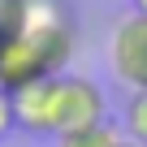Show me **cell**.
<instances>
[{"label": "cell", "instance_id": "cell-1", "mask_svg": "<svg viewBox=\"0 0 147 147\" xmlns=\"http://www.w3.org/2000/svg\"><path fill=\"white\" fill-rule=\"evenodd\" d=\"M108 61H113V74H117L130 91H147V18L125 13L113 26Z\"/></svg>", "mask_w": 147, "mask_h": 147}, {"label": "cell", "instance_id": "cell-2", "mask_svg": "<svg viewBox=\"0 0 147 147\" xmlns=\"http://www.w3.org/2000/svg\"><path fill=\"white\" fill-rule=\"evenodd\" d=\"M13 100V121L26 134H52L56 138V104H61V74L52 78H35L18 91H9Z\"/></svg>", "mask_w": 147, "mask_h": 147}, {"label": "cell", "instance_id": "cell-3", "mask_svg": "<svg viewBox=\"0 0 147 147\" xmlns=\"http://www.w3.org/2000/svg\"><path fill=\"white\" fill-rule=\"evenodd\" d=\"M108 121L104 117V91L91 78H78V74H61V104H56V134L65 130H82Z\"/></svg>", "mask_w": 147, "mask_h": 147}, {"label": "cell", "instance_id": "cell-4", "mask_svg": "<svg viewBox=\"0 0 147 147\" xmlns=\"http://www.w3.org/2000/svg\"><path fill=\"white\" fill-rule=\"evenodd\" d=\"M125 134L113 125V121H95V125H82V130H65L56 134V147H117Z\"/></svg>", "mask_w": 147, "mask_h": 147}, {"label": "cell", "instance_id": "cell-5", "mask_svg": "<svg viewBox=\"0 0 147 147\" xmlns=\"http://www.w3.org/2000/svg\"><path fill=\"white\" fill-rule=\"evenodd\" d=\"M121 134L138 147H147V91H134L121 113Z\"/></svg>", "mask_w": 147, "mask_h": 147}, {"label": "cell", "instance_id": "cell-6", "mask_svg": "<svg viewBox=\"0 0 147 147\" xmlns=\"http://www.w3.org/2000/svg\"><path fill=\"white\" fill-rule=\"evenodd\" d=\"M13 125H18L13 121V100H9V91H0V138H5Z\"/></svg>", "mask_w": 147, "mask_h": 147}, {"label": "cell", "instance_id": "cell-7", "mask_svg": "<svg viewBox=\"0 0 147 147\" xmlns=\"http://www.w3.org/2000/svg\"><path fill=\"white\" fill-rule=\"evenodd\" d=\"M134 13H138V18H147V0H134Z\"/></svg>", "mask_w": 147, "mask_h": 147}, {"label": "cell", "instance_id": "cell-8", "mask_svg": "<svg viewBox=\"0 0 147 147\" xmlns=\"http://www.w3.org/2000/svg\"><path fill=\"white\" fill-rule=\"evenodd\" d=\"M117 147H138V143H130V138H121V143H117Z\"/></svg>", "mask_w": 147, "mask_h": 147}]
</instances>
